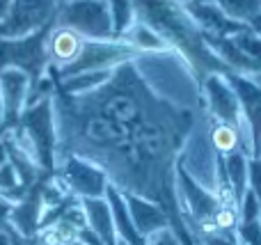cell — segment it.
Returning a JSON list of instances; mask_svg holds the SVG:
<instances>
[{
  "label": "cell",
  "mask_w": 261,
  "mask_h": 245,
  "mask_svg": "<svg viewBox=\"0 0 261 245\" xmlns=\"http://www.w3.org/2000/svg\"><path fill=\"white\" fill-rule=\"evenodd\" d=\"M53 113L58 156L94 163L122 195L161 206L179 245H199L181 218L176 190V165L197 126L193 110L158 96L128 60L81 94L53 83Z\"/></svg>",
  "instance_id": "6da1fadb"
},
{
  "label": "cell",
  "mask_w": 261,
  "mask_h": 245,
  "mask_svg": "<svg viewBox=\"0 0 261 245\" xmlns=\"http://www.w3.org/2000/svg\"><path fill=\"white\" fill-rule=\"evenodd\" d=\"M135 21L153 30L170 50H176L190 64L197 83L211 73H231L208 48L204 32L197 28L181 0H133Z\"/></svg>",
  "instance_id": "7a4b0ae2"
},
{
  "label": "cell",
  "mask_w": 261,
  "mask_h": 245,
  "mask_svg": "<svg viewBox=\"0 0 261 245\" xmlns=\"http://www.w3.org/2000/svg\"><path fill=\"white\" fill-rule=\"evenodd\" d=\"M9 138L35 158L44 177H50L55 172V160H58L53 94L35 101L32 105H25L14 128H9Z\"/></svg>",
  "instance_id": "3957f363"
},
{
  "label": "cell",
  "mask_w": 261,
  "mask_h": 245,
  "mask_svg": "<svg viewBox=\"0 0 261 245\" xmlns=\"http://www.w3.org/2000/svg\"><path fill=\"white\" fill-rule=\"evenodd\" d=\"M53 23L28 37L0 39V71L3 69H18V71L25 73L28 80H30L28 105L53 94V80L48 78V46H46Z\"/></svg>",
  "instance_id": "277c9868"
},
{
  "label": "cell",
  "mask_w": 261,
  "mask_h": 245,
  "mask_svg": "<svg viewBox=\"0 0 261 245\" xmlns=\"http://www.w3.org/2000/svg\"><path fill=\"white\" fill-rule=\"evenodd\" d=\"M55 25L69 28L85 39L94 41L117 39L113 32L108 0H64L55 14Z\"/></svg>",
  "instance_id": "5b68a950"
},
{
  "label": "cell",
  "mask_w": 261,
  "mask_h": 245,
  "mask_svg": "<svg viewBox=\"0 0 261 245\" xmlns=\"http://www.w3.org/2000/svg\"><path fill=\"white\" fill-rule=\"evenodd\" d=\"M199 87H202L204 101H206V115L241 128V133H243V154L248 156V158H254L252 138H250V131L243 122V115H241L239 99H236L231 85L227 83V78L222 76V73H211V76L204 78Z\"/></svg>",
  "instance_id": "8992f818"
},
{
  "label": "cell",
  "mask_w": 261,
  "mask_h": 245,
  "mask_svg": "<svg viewBox=\"0 0 261 245\" xmlns=\"http://www.w3.org/2000/svg\"><path fill=\"white\" fill-rule=\"evenodd\" d=\"M62 0H12L0 21V39L28 37L55 21Z\"/></svg>",
  "instance_id": "52a82bcc"
},
{
  "label": "cell",
  "mask_w": 261,
  "mask_h": 245,
  "mask_svg": "<svg viewBox=\"0 0 261 245\" xmlns=\"http://www.w3.org/2000/svg\"><path fill=\"white\" fill-rule=\"evenodd\" d=\"M53 174L78 200H101L110 186L103 170L78 156H58Z\"/></svg>",
  "instance_id": "ba28073f"
},
{
  "label": "cell",
  "mask_w": 261,
  "mask_h": 245,
  "mask_svg": "<svg viewBox=\"0 0 261 245\" xmlns=\"http://www.w3.org/2000/svg\"><path fill=\"white\" fill-rule=\"evenodd\" d=\"M225 78L239 99L241 115H243V122L252 138V149L254 158H257L261 156V85H257L252 78L239 76V73H227Z\"/></svg>",
  "instance_id": "9c48e42d"
},
{
  "label": "cell",
  "mask_w": 261,
  "mask_h": 245,
  "mask_svg": "<svg viewBox=\"0 0 261 245\" xmlns=\"http://www.w3.org/2000/svg\"><path fill=\"white\" fill-rule=\"evenodd\" d=\"M30 96V80L18 69H3L0 71V99H3V122L9 128L18 122L21 113L28 105Z\"/></svg>",
  "instance_id": "30bf717a"
},
{
  "label": "cell",
  "mask_w": 261,
  "mask_h": 245,
  "mask_svg": "<svg viewBox=\"0 0 261 245\" xmlns=\"http://www.w3.org/2000/svg\"><path fill=\"white\" fill-rule=\"evenodd\" d=\"M186 12L193 16V21L197 23V28L204 35L211 37H231L236 32L243 30V23L231 21L222 9H218L216 5L208 0V3H193V5H184Z\"/></svg>",
  "instance_id": "8fae6325"
},
{
  "label": "cell",
  "mask_w": 261,
  "mask_h": 245,
  "mask_svg": "<svg viewBox=\"0 0 261 245\" xmlns=\"http://www.w3.org/2000/svg\"><path fill=\"white\" fill-rule=\"evenodd\" d=\"M124 200H126L130 220H133L135 229L140 232V236L151 238L153 234L172 229L170 218H167V213L158 204H153V202L138 197V195H124Z\"/></svg>",
  "instance_id": "7c38bea8"
},
{
  "label": "cell",
  "mask_w": 261,
  "mask_h": 245,
  "mask_svg": "<svg viewBox=\"0 0 261 245\" xmlns=\"http://www.w3.org/2000/svg\"><path fill=\"white\" fill-rule=\"evenodd\" d=\"M106 202H108L110 213H113L117 241H122L126 245H147V238L140 236V232L135 229L133 220H130L126 200H124V195L115 186H108V190H106Z\"/></svg>",
  "instance_id": "4fadbf2b"
},
{
  "label": "cell",
  "mask_w": 261,
  "mask_h": 245,
  "mask_svg": "<svg viewBox=\"0 0 261 245\" xmlns=\"http://www.w3.org/2000/svg\"><path fill=\"white\" fill-rule=\"evenodd\" d=\"M81 206L85 211V220L87 227L101 238L103 245H117V232H115V223H113V213L110 206L106 202V197L101 200H81Z\"/></svg>",
  "instance_id": "5bb4252c"
},
{
  "label": "cell",
  "mask_w": 261,
  "mask_h": 245,
  "mask_svg": "<svg viewBox=\"0 0 261 245\" xmlns=\"http://www.w3.org/2000/svg\"><path fill=\"white\" fill-rule=\"evenodd\" d=\"M208 145L216 156H229L234 151H243V133L231 124L208 117Z\"/></svg>",
  "instance_id": "9a60e30c"
},
{
  "label": "cell",
  "mask_w": 261,
  "mask_h": 245,
  "mask_svg": "<svg viewBox=\"0 0 261 245\" xmlns=\"http://www.w3.org/2000/svg\"><path fill=\"white\" fill-rule=\"evenodd\" d=\"M222 168H225L227 181H229L236 200L241 202V197L248 190V156L243 151H234L229 156H222Z\"/></svg>",
  "instance_id": "2e32d148"
},
{
  "label": "cell",
  "mask_w": 261,
  "mask_h": 245,
  "mask_svg": "<svg viewBox=\"0 0 261 245\" xmlns=\"http://www.w3.org/2000/svg\"><path fill=\"white\" fill-rule=\"evenodd\" d=\"M124 41H128L138 53H156V50L161 53V50H170L167 48V44L156 35V32L149 30V28L144 25V23H140V21H135L133 28L124 35Z\"/></svg>",
  "instance_id": "e0dca14e"
},
{
  "label": "cell",
  "mask_w": 261,
  "mask_h": 245,
  "mask_svg": "<svg viewBox=\"0 0 261 245\" xmlns=\"http://www.w3.org/2000/svg\"><path fill=\"white\" fill-rule=\"evenodd\" d=\"M110 18H113V32L117 39H124V35L135 23V7L133 0H108Z\"/></svg>",
  "instance_id": "ac0fdd59"
},
{
  "label": "cell",
  "mask_w": 261,
  "mask_h": 245,
  "mask_svg": "<svg viewBox=\"0 0 261 245\" xmlns=\"http://www.w3.org/2000/svg\"><path fill=\"white\" fill-rule=\"evenodd\" d=\"M211 3L222 9L231 21H239L243 25H248L250 18L261 12V0H211Z\"/></svg>",
  "instance_id": "d6986e66"
},
{
  "label": "cell",
  "mask_w": 261,
  "mask_h": 245,
  "mask_svg": "<svg viewBox=\"0 0 261 245\" xmlns=\"http://www.w3.org/2000/svg\"><path fill=\"white\" fill-rule=\"evenodd\" d=\"M231 41H234V44L239 46V48L243 50V53L248 55V58L252 60L254 64H257V69H259V76H261V39H259V37L254 35V32L250 30L248 25H245L241 32H236V35H231Z\"/></svg>",
  "instance_id": "ffe728a7"
},
{
  "label": "cell",
  "mask_w": 261,
  "mask_h": 245,
  "mask_svg": "<svg viewBox=\"0 0 261 245\" xmlns=\"http://www.w3.org/2000/svg\"><path fill=\"white\" fill-rule=\"evenodd\" d=\"M239 213H241V223H254V220L261 218V200L250 188L239 202Z\"/></svg>",
  "instance_id": "44dd1931"
},
{
  "label": "cell",
  "mask_w": 261,
  "mask_h": 245,
  "mask_svg": "<svg viewBox=\"0 0 261 245\" xmlns=\"http://www.w3.org/2000/svg\"><path fill=\"white\" fill-rule=\"evenodd\" d=\"M236 238L245 245H261V223H241L236 229Z\"/></svg>",
  "instance_id": "7402d4cb"
},
{
  "label": "cell",
  "mask_w": 261,
  "mask_h": 245,
  "mask_svg": "<svg viewBox=\"0 0 261 245\" xmlns=\"http://www.w3.org/2000/svg\"><path fill=\"white\" fill-rule=\"evenodd\" d=\"M248 188L261 200V156L248 158Z\"/></svg>",
  "instance_id": "603a6c76"
},
{
  "label": "cell",
  "mask_w": 261,
  "mask_h": 245,
  "mask_svg": "<svg viewBox=\"0 0 261 245\" xmlns=\"http://www.w3.org/2000/svg\"><path fill=\"white\" fill-rule=\"evenodd\" d=\"M147 245H179V238L174 236L172 229H165V232H158L151 238H147Z\"/></svg>",
  "instance_id": "cb8c5ba5"
},
{
  "label": "cell",
  "mask_w": 261,
  "mask_h": 245,
  "mask_svg": "<svg viewBox=\"0 0 261 245\" xmlns=\"http://www.w3.org/2000/svg\"><path fill=\"white\" fill-rule=\"evenodd\" d=\"M12 209H14L12 202L0 197V229H5V232L12 229Z\"/></svg>",
  "instance_id": "d4e9b609"
},
{
  "label": "cell",
  "mask_w": 261,
  "mask_h": 245,
  "mask_svg": "<svg viewBox=\"0 0 261 245\" xmlns=\"http://www.w3.org/2000/svg\"><path fill=\"white\" fill-rule=\"evenodd\" d=\"M202 243L204 245H245V243H241L239 238H225V236H206V238H202Z\"/></svg>",
  "instance_id": "484cf974"
},
{
  "label": "cell",
  "mask_w": 261,
  "mask_h": 245,
  "mask_svg": "<svg viewBox=\"0 0 261 245\" xmlns=\"http://www.w3.org/2000/svg\"><path fill=\"white\" fill-rule=\"evenodd\" d=\"M248 28H250V30H252L254 35H257L259 39H261V12H259V14H254V16L250 18V21H248Z\"/></svg>",
  "instance_id": "4316f807"
},
{
  "label": "cell",
  "mask_w": 261,
  "mask_h": 245,
  "mask_svg": "<svg viewBox=\"0 0 261 245\" xmlns=\"http://www.w3.org/2000/svg\"><path fill=\"white\" fill-rule=\"evenodd\" d=\"M7 163V147H5V140H0V168Z\"/></svg>",
  "instance_id": "83f0119b"
},
{
  "label": "cell",
  "mask_w": 261,
  "mask_h": 245,
  "mask_svg": "<svg viewBox=\"0 0 261 245\" xmlns=\"http://www.w3.org/2000/svg\"><path fill=\"white\" fill-rule=\"evenodd\" d=\"M9 5H12V0H0V21H3V16L7 14Z\"/></svg>",
  "instance_id": "f1b7e54d"
},
{
  "label": "cell",
  "mask_w": 261,
  "mask_h": 245,
  "mask_svg": "<svg viewBox=\"0 0 261 245\" xmlns=\"http://www.w3.org/2000/svg\"><path fill=\"white\" fill-rule=\"evenodd\" d=\"M0 245H12V238H9V232L0 229Z\"/></svg>",
  "instance_id": "f546056e"
},
{
  "label": "cell",
  "mask_w": 261,
  "mask_h": 245,
  "mask_svg": "<svg viewBox=\"0 0 261 245\" xmlns=\"http://www.w3.org/2000/svg\"><path fill=\"white\" fill-rule=\"evenodd\" d=\"M7 133H9V126L3 122V119H0V140H3V138L7 135Z\"/></svg>",
  "instance_id": "4dcf8cb0"
},
{
  "label": "cell",
  "mask_w": 261,
  "mask_h": 245,
  "mask_svg": "<svg viewBox=\"0 0 261 245\" xmlns=\"http://www.w3.org/2000/svg\"><path fill=\"white\" fill-rule=\"evenodd\" d=\"M184 5H193V3H208V0H181Z\"/></svg>",
  "instance_id": "1f68e13d"
},
{
  "label": "cell",
  "mask_w": 261,
  "mask_h": 245,
  "mask_svg": "<svg viewBox=\"0 0 261 245\" xmlns=\"http://www.w3.org/2000/svg\"><path fill=\"white\" fill-rule=\"evenodd\" d=\"M254 83H257V85H261V76H257V78H252Z\"/></svg>",
  "instance_id": "d6a6232c"
},
{
  "label": "cell",
  "mask_w": 261,
  "mask_h": 245,
  "mask_svg": "<svg viewBox=\"0 0 261 245\" xmlns=\"http://www.w3.org/2000/svg\"><path fill=\"white\" fill-rule=\"evenodd\" d=\"M71 245H83V243H81V241H73V243H71Z\"/></svg>",
  "instance_id": "836d02e7"
},
{
  "label": "cell",
  "mask_w": 261,
  "mask_h": 245,
  "mask_svg": "<svg viewBox=\"0 0 261 245\" xmlns=\"http://www.w3.org/2000/svg\"><path fill=\"white\" fill-rule=\"evenodd\" d=\"M117 245H126V243H122V241H119V243H117Z\"/></svg>",
  "instance_id": "e575fe53"
},
{
  "label": "cell",
  "mask_w": 261,
  "mask_h": 245,
  "mask_svg": "<svg viewBox=\"0 0 261 245\" xmlns=\"http://www.w3.org/2000/svg\"><path fill=\"white\" fill-rule=\"evenodd\" d=\"M259 223H261V218H259Z\"/></svg>",
  "instance_id": "d590c367"
},
{
  "label": "cell",
  "mask_w": 261,
  "mask_h": 245,
  "mask_svg": "<svg viewBox=\"0 0 261 245\" xmlns=\"http://www.w3.org/2000/svg\"><path fill=\"white\" fill-rule=\"evenodd\" d=\"M62 3H64V0H62Z\"/></svg>",
  "instance_id": "8d00e7d4"
}]
</instances>
